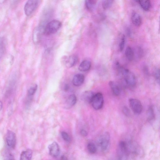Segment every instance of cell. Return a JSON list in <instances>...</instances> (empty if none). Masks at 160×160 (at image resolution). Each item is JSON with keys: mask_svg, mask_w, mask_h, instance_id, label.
<instances>
[{"mask_svg": "<svg viewBox=\"0 0 160 160\" xmlns=\"http://www.w3.org/2000/svg\"><path fill=\"white\" fill-rule=\"evenodd\" d=\"M6 0H0V3H2L4 2Z\"/></svg>", "mask_w": 160, "mask_h": 160, "instance_id": "d6a6232c", "label": "cell"}, {"mask_svg": "<svg viewBox=\"0 0 160 160\" xmlns=\"http://www.w3.org/2000/svg\"><path fill=\"white\" fill-rule=\"evenodd\" d=\"M134 1H135L136 2H139V0H134Z\"/></svg>", "mask_w": 160, "mask_h": 160, "instance_id": "836d02e7", "label": "cell"}, {"mask_svg": "<svg viewBox=\"0 0 160 160\" xmlns=\"http://www.w3.org/2000/svg\"><path fill=\"white\" fill-rule=\"evenodd\" d=\"M154 76L157 82L159 84L160 82V71L159 69H157L155 71Z\"/></svg>", "mask_w": 160, "mask_h": 160, "instance_id": "f546056e", "label": "cell"}, {"mask_svg": "<svg viewBox=\"0 0 160 160\" xmlns=\"http://www.w3.org/2000/svg\"><path fill=\"white\" fill-rule=\"evenodd\" d=\"M84 79L85 77L83 75L80 73L78 74L73 77L72 83L75 86H79L83 83Z\"/></svg>", "mask_w": 160, "mask_h": 160, "instance_id": "8fae6325", "label": "cell"}, {"mask_svg": "<svg viewBox=\"0 0 160 160\" xmlns=\"http://www.w3.org/2000/svg\"><path fill=\"white\" fill-rule=\"evenodd\" d=\"M131 19L132 23L137 27H139L142 24V19L140 15L136 12L132 13Z\"/></svg>", "mask_w": 160, "mask_h": 160, "instance_id": "7c38bea8", "label": "cell"}, {"mask_svg": "<svg viewBox=\"0 0 160 160\" xmlns=\"http://www.w3.org/2000/svg\"><path fill=\"white\" fill-rule=\"evenodd\" d=\"M40 29L38 28L36 29L33 32L32 36V39L34 43L35 44L38 43L40 41Z\"/></svg>", "mask_w": 160, "mask_h": 160, "instance_id": "d6986e66", "label": "cell"}, {"mask_svg": "<svg viewBox=\"0 0 160 160\" xmlns=\"http://www.w3.org/2000/svg\"><path fill=\"white\" fill-rule=\"evenodd\" d=\"M80 133L81 135L84 137H85L88 135L87 132L84 129H82L81 130Z\"/></svg>", "mask_w": 160, "mask_h": 160, "instance_id": "4dcf8cb0", "label": "cell"}, {"mask_svg": "<svg viewBox=\"0 0 160 160\" xmlns=\"http://www.w3.org/2000/svg\"><path fill=\"white\" fill-rule=\"evenodd\" d=\"M61 135L63 139L66 142H70L71 139L70 137L67 133L64 131H62L61 133Z\"/></svg>", "mask_w": 160, "mask_h": 160, "instance_id": "4316f807", "label": "cell"}, {"mask_svg": "<svg viewBox=\"0 0 160 160\" xmlns=\"http://www.w3.org/2000/svg\"><path fill=\"white\" fill-rule=\"evenodd\" d=\"M49 154L53 158L57 157L60 153V149L58 143L54 142L49 145L48 147Z\"/></svg>", "mask_w": 160, "mask_h": 160, "instance_id": "ba28073f", "label": "cell"}, {"mask_svg": "<svg viewBox=\"0 0 160 160\" xmlns=\"http://www.w3.org/2000/svg\"><path fill=\"white\" fill-rule=\"evenodd\" d=\"M62 23L59 21L53 20L48 23L45 26L43 32L46 35H50L55 33L61 28Z\"/></svg>", "mask_w": 160, "mask_h": 160, "instance_id": "3957f363", "label": "cell"}, {"mask_svg": "<svg viewBox=\"0 0 160 160\" xmlns=\"http://www.w3.org/2000/svg\"><path fill=\"white\" fill-rule=\"evenodd\" d=\"M147 119L149 121H152L154 119L155 114L154 109L152 106H150L147 112Z\"/></svg>", "mask_w": 160, "mask_h": 160, "instance_id": "44dd1931", "label": "cell"}, {"mask_svg": "<svg viewBox=\"0 0 160 160\" xmlns=\"http://www.w3.org/2000/svg\"><path fill=\"white\" fill-rule=\"evenodd\" d=\"M123 113L126 116L129 117L131 115V113L129 109L126 106H124L122 108Z\"/></svg>", "mask_w": 160, "mask_h": 160, "instance_id": "f1b7e54d", "label": "cell"}, {"mask_svg": "<svg viewBox=\"0 0 160 160\" xmlns=\"http://www.w3.org/2000/svg\"><path fill=\"white\" fill-rule=\"evenodd\" d=\"M38 88L37 84H34L31 86L28 91V97L33 96L36 92Z\"/></svg>", "mask_w": 160, "mask_h": 160, "instance_id": "d4e9b609", "label": "cell"}, {"mask_svg": "<svg viewBox=\"0 0 160 160\" xmlns=\"http://www.w3.org/2000/svg\"><path fill=\"white\" fill-rule=\"evenodd\" d=\"M90 103L95 109L98 110L102 108L104 104V98L101 92L94 94Z\"/></svg>", "mask_w": 160, "mask_h": 160, "instance_id": "277c9868", "label": "cell"}, {"mask_svg": "<svg viewBox=\"0 0 160 160\" xmlns=\"http://www.w3.org/2000/svg\"><path fill=\"white\" fill-rule=\"evenodd\" d=\"M109 84L114 95L116 96L119 95L120 93L121 90L118 85L113 81H110Z\"/></svg>", "mask_w": 160, "mask_h": 160, "instance_id": "9a60e30c", "label": "cell"}, {"mask_svg": "<svg viewBox=\"0 0 160 160\" xmlns=\"http://www.w3.org/2000/svg\"><path fill=\"white\" fill-rule=\"evenodd\" d=\"M77 98L76 95L74 94L70 95L66 100V104L69 107H72L76 103Z\"/></svg>", "mask_w": 160, "mask_h": 160, "instance_id": "ac0fdd59", "label": "cell"}, {"mask_svg": "<svg viewBox=\"0 0 160 160\" xmlns=\"http://www.w3.org/2000/svg\"><path fill=\"white\" fill-rule=\"evenodd\" d=\"M125 54L127 59L129 61H132L134 57V53L132 48L129 46L126 48Z\"/></svg>", "mask_w": 160, "mask_h": 160, "instance_id": "ffe728a7", "label": "cell"}, {"mask_svg": "<svg viewBox=\"0 0 160 160\" xmlns=\"http://www.w3.org/2000/svg\"><path fill=\"white\" fill-rule=\"evenodd\" d=\"M16 140L15 134L11 130H8L6 136V142L8 146L11 148H14Z\"/></svg>", "mask_w": 160, "mask_h": 160, "instance_id": "9c48e42d", "label": "cell"}, {"mask_svg": "<svg viewBox=\"0 0 160 160\" xmlns=\"http://www.w3.org/2000/svg\"><path fill=\"white\" fill-rule=\"evenodd\" d=\"M39 0H28L25 5L24 11L26 16L31 15L37 8Z\"/></svg>", "mask_w": 160, "mask_h": 160, "instance_id": "8992f818", "label": "cell"}, {"mask_svg": "<svg viewBox=\"0 0 160 160\" xmlns=\"http://www.w3.org/2000/svg\"><path fill=\"white\" fill-rule=\"evenodd\" d=\"M78 61V57L76 55H72L69 57L65 62V65L68 68L74 66Z\"/></svg>", "mask_w": 160, "mask_h": 160, "instance_id": "30bf717a", "label": "cell"}, {"mask_svg": "<svg viewBox=\"0 0 160 160\" xmlns=\"http://www.w3.org/2000/svg\"><path fill=\"white\" fill-rule=\"evenodd\" d=\"M87 148L88 152L91 154L95 153L97 150L96 146L92 142L88 143L87 145Z\"/></svg>", "mask_w": 160, "mask_h": 160, "instance_id": "cb8c5ba5", "label": "cell"}, {"mask_svg": "<svg viewBox=\"0 0 160 160\" xmlns=\"http://www.w3.org/2000/svg\"><path fill=\"white\" fill-rule=\"evenodd\" d=\"M114 0H102V7L104 9H107L112 5Z\"/></svg>", "mask_w": 160, "mask_h": 160, "instance_id": "484cf974", "label": "cell"}, {"mask_svg": "<svg viewBox=\"0 0 160 160\" xmlns=\"http://www.w3.org/2000/svg\"><path fill=\"white\" fill-rule=\"evenodd\" d=\"M2 103L1 101L0 100V111L1 110L2 108Z\"/></svg>", "mask_w": 160, "mask_h": 160, "instance_id": "1f68e13d", "label": "cell"}, {"mask_svg": "<svg viewBox=\"0 0 160 160\" xmlns=\"http://www.w3.org/2000/svg\"><path fill=\"white\" fill-rule=\"evenodd\" d=\"M32 152L30 149H28L22 152L21 154L20 159L22 160H30L32 156Z\"/></svg>", "mask_w": 160, "mask_h": 160, "instance_id": "2e32d148", "label": "cell"}, {"mask_svg": "<svg viewBox=\"0 0 160 160\" xmlns=\"http://www.w3.org/2000/svg\"><path fill=\"white\" fill-rule=\"evenodd\" d=\"M129 102L131 108L134 113L139 114L142 112V107L139 100L131 98L129 99Z\"/></svg>", "mask_w": 160, "mask_h": 160, "instance_id": "52a82bcc", "label": "cell"}, {"mask_svg": "<svg viewBox=\"0 0 160 160\" xmlns=\"http://www.w3.org/2000/svg\"><path fill=\"white\" fill-rule=\"evenodd\" d=\"M138 3L142 8L145 11H148L151 6L150 0H139Z\"/></svg>", "mask_w": 160, "mask_h": 160, "instance_id": "e0dca14e", "label": "cell"}, {"mask_svg": "<svg viewBox=\"0 0 160 160\" xmlns=\"http://www.w3.org/2000/svg\"><path fill=\"white\" fill-rule=\"evenodd\" d=\"M125 37L123 35L122 37L120 42L119 44V48L120 51H122L123 50L125 44Z\"/></svg>", "mask_w": 160, "mask_h": 160, "instance_id": "83f0119b", "label": "cell"}, {"mask_svg": "<svg viewBox=\"0 0 160 160\" xmlns=\"http://www.w3.org/2000/svg\"><path fill=\"white\" fill-rule=\"evenodd\" d=\"M110 145V134L107 132H105L98 138L97 141V146L101 152H105L109 149Z\"/></svg>", "mask_w": 160, "mask_h": 160, "instance_id": "6da1fadb", "label": "cell"}, {"mask_svg": "<svg viewBox=\"0 0 160 160\" xmlns=\"http://www.w3.org/2000/svg\"><path fill=\"white\" fill-rule=\"evenodd\" d=\"M98 0H85V5L87 9L90 11L96 5Z\"/></svg>", "mask_w": 160, "mask_h": 160, "instance_id": "603a6c76", "label": "cell"}, {"mask_svg": "<svg viewBox=\"0 0 160 160\" xmlns=\"http://www.w3.org/2000/svg\"><path fill=\"white\" fill-rule=\"evenodd\" d=\"M6 50V45L4 39L0 37V60L3 56Z\"/></svg>", "mask_w": 160, "mask_h": 160, "instance_id": "7402d4cb", "label": "cell"}, {"mask_svg": "<svg viewBox=\"0 0 160 160\" xmlns=\"http://www.w3.org/2000/svg\"><path fill=\"white\" fill-rule=\"evenodd\" d=\"M94 93L92 91L84 92L82 95V98L86 102L90 103Z\"/></svg>", "mask_w": 160, "mask_h": 160, "instance_id": "4fadbf2b", "label": "cell"}, {"mask_svg": "<svg viewBox=\"0 0 160 160\" xmlns=\"http://www.w3.org/2000/svg\"><path fill=\"white\" fill-rule=\"evenodd\" d=\"M117 155L118 159L126 160L129 156L127 143L124 141H120L118 146Z\"/></svg>", "mask_w": 160, "mask_h": 160, "instance_id": "7a4b0ae2", "label": "cell"}, {"mask_svg": "<svg viewBox=\"0 0 160 160\" xmlns=\"http://www.w3.org/2000/svg\"><path fill=\"white\" fill-rule=\"evenodd\" d=\"M91 66V63L90 61L88 60H84L80 64L78 69L82 72H86L90 69Z\"/></svg>", "mask_w": 160, "mask_h": 160, "instance_id": "5bb4252c", "label": "cell"}, {"mask_svg": "<svg viewBox=\"0 0 160 160\" xmlns=\"http://www.w3.org/2000/svg\"><path fill=\"white\" fill-rule=\"evenodd\" d=\"M121 72L126 83L130 87L135 86L136 83V79L134 74L127 69H122Z\"/></svg>", "mask_w": 160, "mask_h": 160, "instance_id": "5b68a950", "label": "cell"}]
</instances>
